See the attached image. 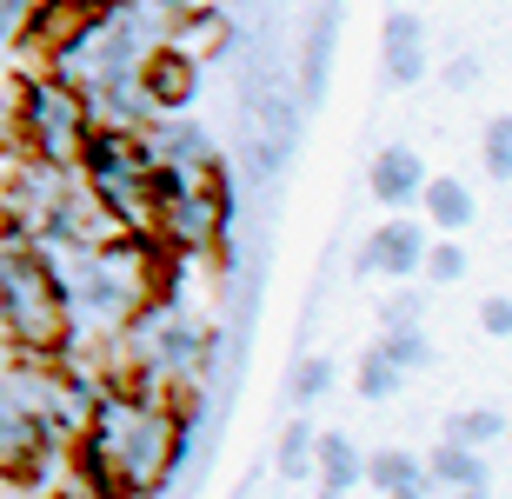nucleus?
<instances>
[{"label":"nucleus","instance_id":"32","mask_svg":"<svg viewBox=\"0 0 512 499\" xmlns=\"http://www.w3.org/2000/svg\"><path fill=\"white\" fill-rule=\"evenodd\" d=\"M47 7H94V0H47Z\"/></svg>","mask_w":512,"mask_h":499},{"label":"nucleus","instance_id":"9","mask_svg":"<svg viewBox=\"0 0 512 499\" xmlns=\"http://www.w3.org/2000/svg\"><path fill=\"white\" fill-rule=\"evenodd\" d=\"M193 94H200V60H187L173 40L140 54V100H147V114H187Z\"/></svg>","mask_w":512,"mask_h":499},{"label":"nucleus","instance_id":"11","mask_svg":"<svg viewBox=\"0 0 512 499\" xmlns=\"http://www.w3.org/2000/svg\"><path fill=\"white\" fill-rule=\"evenodd\" d=\"M54 453L60 446H47L40 420L0 386V473H7V480H40V460H54Z\"/></svg>","mask_w":512,"mask_h":499},{"label":"nucleus","instance_id":"12","mask_svg":"<svg viewBox=\"0 0 512 499\" xmlns=\"http://www.w3.org/2000/svg\"><path fill=\"white\" fill-rule=\"evenodd\" d=\"M419 187H426V160H419V147H380L373 154V167H366V193L380 200V207L393 213H413L419 207Z\"/></svg>","mask_w":512,"mask_h":499},{"label":"nucleus","instance_id":"26","mask_svg":"<svg viewBox=\"0 0 512 499\" xmlns=\"http://www.w3.org/2000/svg\"><path fill=\"white\" fill-rule=\"evenodd\" d=\"M419 313H426V300H419L413 287H399L393 300L380 307V320H386V327H419Z\"/></svg>","mask_w":512,"mask_h":499},{"label":"nucleus","instance_id":"14","mask_svg":"<svg viewBox=\"0 0 512 499\" xmlns=\"http://www.w3.org/2000/svg\"><path fill=\"white\" fill-rule=\"evenodd\" d=\"M167 40L187 60H213V54H227V47H233V27H227V14H220V7H193V0H187Z\"/></svg>","mask_w":512,"mask_h":499},{"label":"nucleus","instance_id":"2","mask_svg":"<svg viewBox=\"0 0 512 499\" xmlns=\"http://www.w3.org/2000/svg\"><path fill=\"white\" fill-rule=\"evenodd\" d=\"M0 340L14 353H60L67 346V300H60L54 260L27 233L0 240Z\"/></svg>","mask_w":512,"mask_h":499},{"label":"nucleus","instance_id":"23","mask_svg":"<svg viewBox=\"0 0 512 499\" xmlns=\"http://www.w3.org/2000/svg\"><path fill=\"white\" fill-rule=\"evenodd\" d=\"M353 386H360V400H393L399 386H406V373H399L380 346H373V353H360V373H353Z\"/></svg>","mask_w":512,"mask_h":499},{"label":"nucleus","instance_id":"29","mask_svg":"<svg viewBox=\"0 0 512 499\" xmlns=\"http://www.w3.org/2000/svg\"><path fill=\"white\" fill-rule=\"evenodd\" d=\"M40 0H0V47L7 40H20V27H27V14H34Z\"/></svg>","mask_w":512,"mask_h":499},{"label":"nucleus","instance_id":"21","mask_svg":"<svg viewBox=\"0 0 512 499\" xmlns=\"http://www.w3.org/2000/svg\"><path fill=\"white\" fill-rule=\"evenodd\" d=\"M380 353L399 366V373H419V366H433V340L419 327H386L380 333Z\"/></svg>","mask_w":512,"mask_h":499},{"label":"nucleus","instance_id":"13","mask_svg":"<svg viewBox=\"0 0 512 499\" xmlns=\"http://www.w3.org/2000/svg\"><path fill=\"white\" fill-rule=\"evenodd\" d=\"M380 60H386V80L393 87H419V74H426V20L419 14H386L380 27Z\"/></svg>","mask_w":512,"mask_h":499},{"label":"nucleus","instance_id":"28","mask_svg":"<svg viewBox=\"0 0 512 499\" xmlns=\"http://www.w3.org/2000/svg\"><path fill=\"white\" fill-rule=\"evenodd\" d=\"M439 80H446L453 94H466V87H479V60L473 54H453L446 67H439Z\"/></svg>","mask_w":512,"mask_h":499},{"label":"nucleus","instance_id":"33","mask_svg":"<svg viewBox=\"0 0 512 499\" xmlns=\"http://www.w3.org/2000/svg\"><path fill=\"white\" fill-rule=\"evenodd\" d=\"M453 499H486V486H473V493H453Z\"/></svg>","mask_w":512,"mask_h":499},{"label":"nucleus","instance_id":"1","mask_svg":"<svg viewBox=\"0 0 512 499\" xmlns=\"http://www.w3.org/2000/svg\"><path fill=\"white\" fill-rule=\"evenodd\" d=\"M193 433V393L153 400L140 386H100L74 433V480L94 499H153L180 473Z\"/></svg>","mask_w":512,"mask_h":499},{"label":"nucleus","instance_id":"31","mask_svg":"<svg viewBox=\"0 0 512 499\" xmlns=\"http://www.w3.org/2000/svg\"><path fill=\"white\" fill-rule=\"evenodd\" d=\"M313 499H360V493H340V486H320V493Z\"/></svg>","mask_w":512,"mask_h":499},{"label":"nucleus","instance_id":"35","mask_svg":"<svg viewBox=\"0 0 512 499\" xmlns=\"http://www.w3.org/2000/svg\"><path fill=\"white\" fill-rule=\"evenodd\" d=\"M506 446H512V420H506Z\"/></svg>","mask_w":512,"mask_h":499},{"label":"nucleus","instance_id":"7","mask_svg":"<svg viewBox=\"0 0 512 499\" xmlns=\"http://www.w3.org/2000/svg\"><path fill=\"white\" fill-rule=\"evenodd\" d=\"M340 20H346V0H320V7H313V20H306V34H300V67H293V94H300V107H320L326 87H333Z\"/></svg>","mask_w":512,"mask_h":499},{"label":"nucleus","instance_id":"10","mask_svg":"<svg viewBox=\"0 0 512 499\" xmlns=\"http://www.w3.org/2000/svg\"><path fill=\"white\" fill-rule=\"evenodd\" d=\"M140 140H147V154L167 160V167H187V173H213V167H220L213 134H207V127H193L187 114H147V120H140Z\"/></svg>","mask_w":512,"mask_h":499},{"label":"nucleus","instance_id":"19","mask_svg":"<svg viewBox=\"0 0 512 499\" xmlns=\"http://www.w3.org/2000/svg\"><path fill=\"white\" fill-rule=\"evenodd\" d=\"M446 440H459V446H493V440H506V413H499V406H459L453 420H446Z\"/></svg>","mask_w":512,"mask_h":499},{"label":"nucleus","instance_id":"15","mask_svg":"<svg viewBox=\"0 0 512 499\" xmlns=\"http://www.w3.org/2000/svg\"><path fill=\"white\" fill-rule=\"evenodd\" d=\"M419 213H426L439 233H466V227H473V213H479V200L466 193V180H453V173H426Z\"/></svg>","mask_w":512,"mask_h":499},{"label":"nucleus","instance_id":"17","mask_svg":"<svg viewBox=\"0 0 512 499\" xmlns=\"http://www.w3.org/2000/svg\"><path fill=\"white\" fill-rule=\"evenodd\" d=\"M426 480L446 486V493H473V486H486V460H479V446L439 440L433 453H426Z\"/></svg>","mask_w":512,"mask_h":499},{"label":"nucleus","instance_id":"24","mask_svg":"<svg viewBox=\"0 0 512 499\" xmlns=\"http://www.w3.org/2000/svg\"><path fill=\"white\" fill-rule=\"evenodd\" d=\"M419 273H426L433 287H453V280H466V247H459L453 233H446V240H426V253H419Z\"/></svg>","mask_w":512,"mask_h":499},{"label":"nucleus","instance_id":"5","mask_svg":"<svg viewBox=\"0 0 512 499\" xmlns=\"http://www.w3.org/2000/svg\"><path fill=\"white\" fill-rule=\"evenodd\" d=\"M247 154H253V180H280L293 147H300V94L293 80H280L273 67L247 80Z\"/></svg>","mask_w":512,"mask_h":499},{"label":"nucleus","instance_id":"3","mask_svg":"<svg viewBox=\"0 0 512 499\" xmlns=\"http://www.w3.org/2000/svg\"><path fill=\"white\" fill-rule=\"evenodd\" d=\"M87 120H94V114H87L80 87H67L54 67H34V74H20V80H14V140L27 147V160L74 167Z\"/></svg>","mask_w":512,"mask_h":499},{"label":"nucleus","instance_id":"6","mask_svg":"<svg viewBox=\"0 0 512 499\" xmlns=\"http://www.w3.org/2000/svg\"><path fill=\"white\" fill-rule=\"evenodd\" d=\"M40 240H47V247H114V240H127V220H120V213L74 173Z\"/></svg>","mask_w":512,"mask_h":499},{"label":"nucleus","instance_id":"4","mask_svg":"<svg viewBox=\"0 0 512 499\" xmlns=\"http://www.w3.org/2000/svg\"><path fill=\"white\" fill-rule=\"evenodd\" d=\"M227 227H233V187L213 167V173H193L173 200L153 207L147 240L160 253H173V260H207V253L227 247Z\"/></svg>","mask_w":512,"mask_h":499},{"label":"nucleus","instance_id":"18","mask_svg":"<svg viewBox=\"0 0 512 499\" xmlns=\"http://www.w3.org/2000/svg\"><path fill=\"white\" fill-rule=\"evenodd\" d=\"M360 446L346 440V433H313V473L320 486H340V493H360Z\"/></svg>","mask_w":512,"mask_h":499},{"label":"nucleus","instance_id":"34","mask_svg":"<svg viewBox=\"0 0 512 499\" xmlns=\"http://www.w3.org/2000/svg\"><path fill=\"white\" fill-rule=\"evenodd\" d=\"M386 499H426V493H386Z\"/></svg>","mask_w":512,"mask_h":499},{"label":"nucleus","instance_id":"25","mask_svg":"<svg viewBox=\"0 0 512 499\" xmlns=\"http://www.w3.org/2000/svg\"><path fill=\"white\" fill-rule=\"evenodd\" d=\"M326 386H333V360H326V353H306V360L293 366L286 393H293V406H313V400L326 393Z\"/></svg>","mask_w":512,"mask_h":499},{"label":"nucleus","instance_id":"20","mask_svg":"<svg viewBox=\"0 0 512 499\" xmlns=\"http://www.w3.org/2000/svg\"><path fill=\"white\" fill-rule=\"evenodd\" d=\"M273 473H280V480H306V473H313V426H306V420H286V426H280Z\"/></svg>","mask_w":512,"mask_h":499},{"label":"nucleus","instance_id":"8","mask_svg":"<svg viewBox=\"0 0 512 499\" xmlns=\"http://www.w3.org/2000/svg\"><path fill=\"white\" fill-rule=\"evenodd\" d=\"M419 253H426V227H419L413 213H393L386 227H373L360 240L353 273H360V280H373V273H386V280H419Z\"/></svg>","mask_w":512,"mask_h":499},{"label":"nucleus","instance_id":"30","mask_svg":"<svg viewBox=\"0 0 512 499\" xmlns=\"http://www.w3.org/2000/svg\"><path fill=\"white\" fill-rule=\"evenodd\" d=\"M54 499H94V493H87V486H80V480H67V486H60Z\"/></svg>","mask_w":512,"mask_h":499},{"label":"nucleus","instance_id":"22","mask_svg":"<svg viewBox=\"0 0 512 499\" xmlns=\"http://www.w3.org/2000/svg\"><path fill=\"white\" fill-rule=\"evenodd\" d=\"M479 167L486 180H512V114H493L479 134Z\"/></svg>","mask_w":512,"mask_h":499},{"label":"nucleus","instance_id":"27","mask_svg":"<svg viewBox=\"0 0 512 499\" xmlns=\"http://www.w3.org/2000/svg\"><path fill=\"white\" fill-rule=\"evenodd\" d=\"M479 327L493 333V340H512V293H493V300H479Z\"/></svg>","mask_w":512,"mask_h":499},{"label":"nucleus","instance_id":"16","mask_svg":"<svg viewBox=\"0 0 512 499\" xmlns=\"http://www.w3.org/2000/svg\"><path fill=\"white\" fill-rule=\"evenodd\" d=\"M360 480L373 486V493H433V480H426V460H413L406 446H380V453L360 466Z\"/></svg>","mask_w":512,"mask_h":499}]
</instances>
